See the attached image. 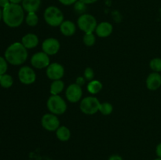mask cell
<instances>
[{
  "mask_svg": "<svg viewBox=\"0 0 161 160\" xmlns=\"http://www.w3.org/2000/svg\"><path fill=\"white\" fill-rule=\"evenodd\" d=\"M10 3L9 0H0V8H4L6 7L7 5H9Z\"/></svg>",
  "mask_w": 161,
  "mask_h": 160,
  "instance_id": "cell-31",
  "label": "cell"
},
{
  "mask_svg": "<svg viewBox=\"0 0 161 160\" xmlns=\"http://www.w3.org/2000/svg\"><path fill=\"white\" fill-rule=\"evenodd\" d=\"M108 160H124L122 157L119 155H113L108 158Z\"/></svg>",
  "mask_w": 161,
  "mask_h": 160,
  "instance_id": "cell-33",
  "label": "cell"
},
{
  "mask_svg": "<svg viewBox=\"0 0 161 160\" xmlns=\"http://www.w3.org/2000/svg\"><path fill=\"white\" fill-rule=\"evenodd\" d=\"M64 89V83L61 79L52 81L50 86L51 95H60Z\"/></svg>",
  "mask_w": 161,
  "mask_h": 160,
  "instance_id": "cell-19",
  "label": "cell"
},
{
  "mask_svg": "<svg viewBox=\"0 0 161 160\" xmlns=\"http://www.w3.org/2000/svg\"><path fill=\"white\" fill-rule=\"evenodd\" d=\"M56 136L61 142L68 141L71 137V131L65 125H60L56 130Z\"/></svg>",
  "mask_w": 161,
  "mask_h": 160,
  "instance_id": "cell-18",
  "label": "cell"
},
{
  "mask_svg": "<svg viewBox=\"0 0 161 160\" xmlns=\"http://www.w3.org/2000/svg\"><path fill=\"white\" fill-rule=\"evenodd\" d=\"M154 160H161V158H159V157H157V158H155Z\"/></svg>",
  "mask_w": 161,
  "mask_h": 160,
  "instance_id": "cell-37",
  "label": "cell"
},
{
  "mask_svg": "<svg viewBox=\"0 0 161 160\" xmlns=\"http://www.w3.org/2000/svg\"><path fill=\"white\" fill-rule=\"evenodd\" d=\"M59 28L61 34L66 37L72 36L76 31V25L72 20H64Z\"/></svg>",
  "mask_w": 161,
  "mask_h": 160,
  "instance_id": "cell-16",
  "label": "cell"
},
{
  "mask_svg": "<svg viewBox=\"0 0 161 160\" xmlns=\"http://www.w3.org/2000/svg\"><path fill=\"white\" fill-rule=\"evenodd\" d=\"M18 78L24 85H31L36 80V72L29 66H23L18 71Z\"/></svg>",
  "mask_w": 161,
  "mask_h": 160,
  "instance_id": "cell-9",
  "label": "cell"
},
{
  "mask_svg": "<svg viewBox=\"0 0 161 160\" xmlns=\"http://www.w3.org/2000/svg\"><path fill=\"white\" fill-rule=\"evenodd\" d=\"M83 77H84L85 79H86L87 82H90L91 81V80H93L94 78V70L90 67H86V69L84 70V72H83Z\"/></svg>",
  "mask_w": 161,
  "mask_h": 160,
  "instance_id": "cell-26",
  "label": "cell"
},
{
  "mask_svg": "<svg viewBox=\"0 0 161 160\" xmlns=\"http://www.w3.org/2000/svg\"><path fill=\"white\" fill-rule=\"evenodd\" d=\"M28 57V50L21 42H14L9 45L5 51V59L9 64L14 66L23 64Z\"/></svg>",
  "mask_w": 161,
  "mask_h": 160,
  "instance_id": "cell-2",
  "label": "cell"
},
{
  "mask_svg": "<svg viewBox=\"0 0 161 160\" xmlns=\"http://www.w3.org/2000/svg\"><path fill=\"white\" fill-rule=\"evenodd\" d=\"M3 20L9 28H17L25 20V10L20 4L9 5L3 9Z\"/></svg>",
  "mask_w": 161,
  "mask_h": 160,
  "instance_id": "cell-1",
  "label": "cell"
},
{
  "mask_svg": "<svg viewBox=\"0 0 161 160\" xmlns=\"http://www.w3.org/2000/svg\"><path fill=\"white\" fill-rule=\"evenodd\" d=\"M97 22L95 17L89 13H83L77 19V26L82 31L86 33H94L97 28Z\"/></svg>",
  "mask_w": 161,
  "mask_h": 160,
  "instance_id": "cell-5",
  "label": "cell"
},
{
  "mask_svg": "<svg viewBox=\"0 0 161 160\" xmlns=\"http://www.w3.org/2000/svg\"><path fill=\"white\" fill-rule=\"evenodd\" d=\"M86 80L85 79L84 77H83V76H79V77H77V78H76V80H75V83H76L78 86H81V87H82L83 86H84L85 83H86Z\"/></svg>",
  "mask_w": 161,
  "mask_h": 160,
  "instance_id": "cell-29",
  "label": "cell"
},
{
  "mask_svg": "<svg viewBox=\"0 0 161 160\" xmlns=\"http://www.w3.org/2000/svg\"><path fill=\"white\" fill-rule=\"evenodd\" d=\"M83 42L86 46H92L96 42V36L94 33H86L83 35Z\"/></svg>",
  "mask_w": 161,
  "mask_h": 160,
  "instance_id": "cell-24",
  "label": "cell"
},
{
  "mask_svg": "<svg viewBox=\"0 0 161 160\" xmlns=\"http://www.w3.org/2000/svg\"><path fill=\"white\" fill-rule=\"evenodd\" d=\"M46 75L47 78L52 81L61 79L64 75V68L60 63H50V65L46 68Z\"/></svg>",
  "mask_w": 161,
  "mask_h": 160,
  "instance_id": "cell-10",
  "label": "cell"
},
{
  "mask_svg": "<svg viewBox=\"0 0 161 160\" xmlns=\"http://www.w3.org/2000/svg\"><path fill=\"white\" fill-rule=\"evenodd\" d=\"M43 18L46 23L51 27H59L64 21L62 11L55 6H50L44 10Z\"/></svg>",
  "mask_w": 161,
  "mask_h": 160,
  "instance_id": "cell-3",
  "label": "cell"
},
{
  "mask_svg": "<svg viewBox=\"0 0 161 160\" xmlns=\"http://www.w3.org/2000/svg\"><path fill=\"white\" fill-rule=\"evenodd\" d=\"M47 107L50 113L61 115L67 111L68 105L64 99L60 95H51L47 100Z\"/></svg>",
  "mask_w": 161,
  "mask_h": 160,
  "instance_id": "cell-4",
  "label": "cell"
},
{
  "mask_svg": "<svg viewBox=\"0 0 161 160\" xmlns=\"http://www.w3.org/2000/svg\"><path fill=\"white\" fill-rule=\"evenodd\" d=\"M23 0H9L10 3H13V4H20V3H22Z\"/></svg>",
  "mask_w": 161,
  "mask_h": 160,
  "instance_id": "cell-35",
  "label": "cell"
},
{
  "mask_svg": "<svg viewBox=\"0 0 161 160\" xmlns=\"http://www.w3.org/2000/svg\"><path fill=\"white\" fill-rule=\"evenodd\" d=\"M79 1L82 2V3L86 5H90L93 4V3H95L97 0H79Z\"/></svg>",
  "mask_w": 161,
  "mask_h": 160,
  "instance_id": "cell-34",
  "label": "cell"
},
{
  "mask_svg": "<svg viewBox=\"0 0 161 160\" xmlns=\"http://www.w3.org/2000/svg\"><path fill=\"white\" fill-rule=\"evenodd\" d=\"M41 0H23L21 6L27 13H36L41 6Z\"/></svg>",
  "mask_w": 161,
  "mask_h": 160,
  "instance_id": "cell-17",
  "label": "cell"
},
{
  "mask_svg": "<svg viewBox=\"0 0 161 160\" xmlns=\"http://www.w3.org/2000/svg\"><path fill=\"white\" fill-rule=\"evenodd\" d=\"M58 1L64 6H72V5L75 4L78 0H58Z\"/></svg>",
  "mask_w": 161,
  "mask_h": 160,
  "instance_id": "cell-30",
  "label": "cell"
},
{
  "mask_svg": "<svg viewBox=\"0 0 161 160\" xmlns=\"http://www.w3.org/2000/svg\"><path fill=\"white\" fill-rule=\"evenodd\" d=\"M60 48H61L60 42L55 38H47L42 43V51L50 56L56 55L59 52Z\"/></svg>",
  "mask_w": 161,
  "mask_h": 160,
  "instance_id": "cell-12",
  "label": "cell"
},
{
  "mask_svg": "<svg viewBox=\"0 0 161 160\" xmlns=\"http://www.w3.org/2000/svg\"><path fill=\"white\" fill-rule=\"evenodd\" d=\"M21 42L23 44L24 46L27 49V50H31V49H34L39 45V38L34 33H28V34L25 35L21 39Z\"/></svg>",
  "mask_w": 161,
  "mask_h": 160,
  "instance_id": "cell-15",
  "label": "cell"
},
{
  "mask_svg": "<svg viewBox=\"0 0 161 160\" xmlns=\"http://www.w3.org/2000/svg\"><path fill=\"white\" fill-rule=\"evenodd\" d=\"M100 101L94 96L86 97L80 100V111L85 115H94L99 111Z\"/></svg>",
  "mask_w": 161,
  "mask_h": 160,
  "instance_id": "cell-6",
  "label": "cell"
},
{
  "mask_svg": "<svg viewBox=\"0 0 161 160\" xmlns=\"http://www.w3.org/2000/svg\"><path fill=\"white\" fill-rule=\"evenodd\" d=\"M8 69V62L5 57L0 56V75L6 74Z\"/></svg>",
  "mask_w": 161,
  "mask_h": 160,
  "instance_id": "cell-27",
  "label": "cell"
},
{
  "mask_svg": "<svg viewBox=\"0 0 161 160\" xmlns=\"http://www.w3.org/2000/svg\"><path fill=\"white\" fill-rule=\"evenodd\" d=\"M102 83L98 80L93 79L91 81L88 82L87 86H86V89L91 94L95 95V94L100 93V91L102 89Z\"/></svg>",
  "mask_w": 161,
  "mask_h": 160,
  "instance_id": "cell-20",
  "label": "cell"
},
{
  "mask_svg": "<svg viewBox=\"0 0 161 160\" xmlns=\"http://www.w3.org/2000/svg\"><path fill=\"white\" fill-rule=\"evenodd\" d=\"M14 84V78L10 75L4 74L0 75V86L3 88H10Z\"/></svg>",
  "mask_w": 161,
  "mask_h": 160,
  "instance_id": "cell-21",
  "label": "cell"
},
{
  "mask_svg": "<svg viewBox=\"0 0 161 160\" xmlns=\"http://www.w3.org/2000/svg\"><path fill=\"white\" fill-rule=\"evenodd\" d=\"M29 160H32V159H29Z\"/></svg>",
  "mask_w": 161,
  "mask_h": 160,
  "instance_id": "cell-38",
  "label": "cell"
},
{
  "mask_svg": "<svg viewBox=\"0 0 161 160\" xmlns=\"http://www.w3.org/2000/svg\"><path fill=\"white\" fill-rule=\"evenodd\" d=\"M83 96V89L81 86L76 83H72L67 87L65 90V97L68 101L70 103H77L80 101Z\"/></svg>",
  "mask_w": 161,
  "mask_h": 160,
  "instance_id": "cell-11",
  "label": "cell"
},
{
  "mask_svg": "<svg viewBox=\"0 0 161 160\" xmlns=\"http://www.w3.org/2000/svg\"><path fill=\"white\" fill-rule=\"evenodd\" d=\"M156 154H157V157L161 158V143L157 144V147H156Z\"/></svg>",
  "mask_w": 161,
  "mask_h": 160,
  "instance_id": "cell-32",
  "label": "cell"
},
{
  "mask_svg": "<svg viewBox=\"0 0 161 160\" xmlns=\"http://www.w3.org/2000/svg\"><path fill=\"white\" fill-rule=\"evenodd\" d=\"M25 22L30 27H35L39 23V17L36 13H28L25 17Z\"/></svg>",
  "mask_w": 161,
  "mask_h": 160,
  "instance_id": "cell-22",
  "label": "cell"
},
{
  "mask_svg": "<svg viewBox=\"0 0 161 160\" xmlns=\"http://www.w3.org/2000/svg\"><path fill=\"white\" fill-rule=\"evenodd\" d=\"M149 67L153 71V72H161V58L156 57L150 61Z\"/></svg>",
  "mask_w": 161,
  "mask_h": 160,
  "instance_id": "cell-25",
  "label": "cell"
},
{
  "mask_svg": "<svg viewBox=\"0 0 161 160\" xmlns=\"http://www.w3.org/2000/svg\"><path fill=\"white\" fill-rule=\"evenodd\" d=\"M50 64V56L43 51L37 52L34 53L31 57V64L34 68L41 69L47 68Z\"/></svg>",
  "mask_w": 161,
  "mask_h": 160,
  "instance_id": "cell-8",
  "label": "cell"
},
{
  "mask_svg": "<svg viewBox=\"0 0 161 160\" xmlns=\"http://www.w3.org/2000/svg\"><path fill=\"white\" fill-rule=\"evenodd\" d=\"M60 124L61 122L58 115L50 112L43 115L41 118V125L43 129L49 132H56V130L59 128Z\"/></svg>",
  "mask_w": 161,
  "mask_h": 160,
  "instance_id": "cell-7",
  "label": "cell"
},
{
  "mask_svg": "<svg viewBox=\"0 0 161 160\" xmlns=\"http://www.w3.org/2000/svg\"><path fill=\"white\" fill-rule=\"evenodd\" d=\"M146 87L149 90H157L161 86V74L152 72L146 78Z\"/></svg>",
  "mask_w": 161,
  "mask_h": 160,
  "instance_id": "cell-14",
  "label": "cell"
},
{
  "mask_svg": "<svg viewBox=\"0 0 161 160\" xmlns=\"http://www.w3.org/2000/svg\"><path fill=\"white\" fill-rule=\"evenodd\" d=\"M113 111V104L109 102H103V103L100 104V107H99V111L102 113L104 115H109L112 114Z\"/></svg>",
  "mask_w": 161,
  "mask_h": 160,
  "instance_id": "cell-23",
  "label": "cell"
},
{
  "mask_svg": "<svg viewBox=\"0 0 161 160\" xmlns=\"http://www.w3.org/2000/svg\"><path fill=\"white\" fill-rule=\"evenodd\" d=\"M113 31V26L108 21H102L97 24L95 29L96 35L100 38H107L111 35Z\"/></svg>",
  "mask_w": 161,
  "mask_h": 160,
  "instance_id": "cell-13",
  "label": "cell"
},
{
  "mask_svg": "<svg viewBox=\"0 0 161 160\" xmlns=\"http://www.w3.org/2000/svg\"><path fill=\"white\" fill-rule=\"evenodd\" d=\"M75 9H76L78 12H80V11H83L85 9V6H86V4L83 3L80 1H77L76 3H75Z\"/></svg>",
  "mask_w": 161,
  "mask_h": 160,
  "instance_id": "cell-28",
  "label": "cell"
},
{
  "mask_svg": "<svg viewBox=\"0 0 161 160\" xmlns=\"http://www.w3.org/2000/svg\"><path fill=\"white\" fill-rule=\"evenodd\" d=\"M2 19H3V9L0 8V21H1Z\"/></svg>",
  "mask_w": 161,
  "mask_h": 160,
  "instance_id": "cell-36",
  "label": "cell"
}]
</instances>
